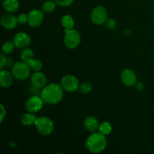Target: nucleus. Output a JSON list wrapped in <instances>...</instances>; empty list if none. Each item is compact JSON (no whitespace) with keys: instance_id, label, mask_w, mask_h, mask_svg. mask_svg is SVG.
Masks as SVG:
<instances>
[{"instance_id":"nucleus-1","label":"nucleus","mask_w":154,"mask_h":154,"mask_svg":"<svg viewBox=\"0 0 154 154\" xmlns=\"http://www.w3.org/2000/svg\"><path fill=\"white\" fill-rule=\"evenodd\" d=\"M63 90H64L61 85L52 83L43 87L41 92V97L46 103L55 105L63 99Z\"/></svg>"},{"instance_id":"nucleus-2","label":"nucleus","mask_w":154,"mask_h":154,"mask_svg":"<svg viewBox=\"0 0 154 154\" xmlns=\"http://www.w3.org/2000/svg\"><path fill=\"white\" fill-rule=\"evenodd\" d=\"M107 139L105 135L101 132H93L86 141V147L89 151L98 153L103 151L107 147Z\"/></svg>"},{"instance_id":"nucleus-3","label":"nucleus","mask_w":154,"mask_h":154,"mask_svg":"<svg viewBox=\"0 0 154 154\" xmlns=\"http://www.w3.org/2000/svg\"><path fill=\"white\" fill-rule=\"evenodd\" d=\"M36 129L39 134L42 136H48L51 135L54 131V125L52 120L48 117H37L35 123Z\"/></svg>"},{"instance_id":"nucleus-4","label":"nucleus","mask_w":154,"mask_h":154,"mask_svg":"<svg viewBox=\"0 0 154 154\" xmlns=\"http://www.w3.org/2000/svg\"><path fill=\"white\" fill-rule=\"evenodd\" d=\"M31 69L28 63L24 61H21L13 65L11 72L16 79L23 81L30 76Z\"/></svg>"},{"instance_id":"nucleus-5","label":"nucleus","mask_w":154,"mask_h":154,"mask_svg":"<svg viewBox=\"0 0 154 154\" xmlns=\"http://www.w3.org/2000/svg\"><path fill=\"white\" fill-rule=\"evenodd\" d=\"M81 38L79 32L76 30L68 29L65 30L64 44L69 49H75L81 43Z\"/></svg>"},{"instance_id":"nucleus-6","label":"nucleus","mask_w":154,"mask_h":154,"mask_svg":"<svg viewBox=\"0 0 154 154\" xmlns=\"http://www.w3.org/2000/svg\"><path fill=\"white\" fill-rule=\"evenodd\" d=\"M60 85L62 86L64 90L69 93H72L78 90L79 88V81L74 75H66L63 77L61 79Z\"/></svg>"},{"instance_id":"nucleus-7","label":"nucleus","mask_w":154,"mask_h":154,"mask_svg":"<svg viewBox=\"0 0 154 154\" xmlns=\"http://www.w3.org/2000/svg\"><path fill=\"white\" fill-rule=\"evenodd\" d=\"M44 100L42 98L38 95H33L27 99L26 102V108L29 112L35 113L40 111L43 107Z\"/></svg>"},{"instance_id":"nucleus-8","label":"nucleus","mask_w":154,"mask_h":154,"mask_svg":"<svg viewBox=\"0 0 154 154\" xmlns=\"http://www.w3.org/2000/svg\"><path fill=\"white\" fill-rule=\"evenodd\" d=\"M91 19L95 24L102 25L106 23L108 20L107 11L102 6H97L94 8L91 12Z\"/></svg>"},{"instance_id":"nucleus-9","label":"nucleus","mask_w":154,"mask_h":154,"mask_svg":"<svg viewBox=\"0 0 154 154\" xmlns=\"http://www.w3.org/2000/svg\"><path fill=\"white\" fill-rule=\"evenodd\" d=\"M44 14L42 11L34 9L28 14V24L32 27H38L42 23Z\"/></svg>"},{"instance_id":"nucleus-10","label":"nucleus","mask_w":154,"mask_h":154,"mask_svg":"<svg viewBox=\"0 0 154 154\" xmlns=\"http://www.w3.org/2000/svg\"><path fill=\"white\" fill-rule=\"evenodd\" d=\"M13 42L16 48H26L31 43V38L26 32H18L14 37Z\"/></svg>"},{"instance_id":"nucleus-11","label":"nucleus","mask_w":154,"mask_h":154,"mask_svg":"<svg viewBox=\"0 0 154 154\" xmlns=\"http://www.w3.org/2000/svg\"><path fill=\"white\" fill-rule=\"evenodd\" d=\"M120 78L123 84L128 87L135 85L137 83V77L135 72L129 69H126L123 70L120 75Z\"/></svg>"},{"instance_id":"nucleus-12","label":"nucleus","mask_w":154,"mask_h":154,"mask_svg":"<svg viewBox=\"0 0 154 154\" xmlns=\"http://www.w3.org/2000/svg\"><path fill=\"white\" fill-rule=\"evenodd\" d=\"M32 84L38 88H43L46 86L48 79L46 75L44 73L39 72H35L31 77Z\"/></svg>"},{"instance_id":"nucleus-13","label":"nucleus","mask_w":154,"mask_h":154,"mask_svg":"<svg viewBox=\"0 0 154 154\" xmlns=\"http://www.w3.org/2000/svg\"><path fill=\"white\" fill-rule=\"evenodd\" d=\"M2 26L7 29H13L17 25V18L12 14H4L0 19Z\"/></svg>"},{"instance_id":"nucleus-14","label":"nucleus","mask_w":154,"mask_h":154,"mask_svg":"<svg viewBox=\"0 0 154 154\" xmlns=\"http://www.w3.org/2000/svg\"><path fill=\"white\" fill-rule=\"evenodd\" d=\"M14 75L12 72L7 70H2L0 72V84L4 88L11 87L13 84Z\"/></svg>"},{"instance_id":"nucleus-15","label":"nucleus","mask_w":154,"mask_h":154,"mask_svg":"<svg viewBox=\"0 0 154 154\" xmlns=\"http://www.w3.org/2000/svg\"><path fill=\"white\" fill-rule=\"evenodd\" d=\"M99 123L97 119L93 116H90L86 118L84 120V126L88 131L91 132H95L99 130Z\"/></svg>"},{"instance_id":"nucleus-16","label":"nucleus","mask_w":154,"mask_h":154,"mask_svg":"<svg viewBox=\"0 0 154 154\" xmlns=\"http://www.w3.org/2000/svg\"><path fill=\"white\" fill-rule=\"evenodd\" d=\"M2 5L5 10L9 13L16 12L20 7L18 0H4Z\"/></svg>"},{"instance_id":"nucleus-17","label":"nucleus","mask_w":154,"mask_h":154,"mask_svg":"<svg viewBox=\"0 0 154 154\" xmlns=\"http://www.w3.org/2000/svg\"><path fill=\"white\" fill-rule=\"evenodd\" d=\"M36 120H37V117L35 115L34 113L29 112L26 113V114H24L21 117L20 121L22 125L25 126H29L32 124H35Z\"/></svg>"},{"instance_id":"nucleus-18","label":"nucleus","mask_w":154,"mask_h":154,"mask_svg":"<svg viewBox=\"0 0 154 154\" xmlns=\"http://www.w3.org/2000/svg\"><path fill=\"white\" fill-rule=\"evenodd\" d=\"M61 23L65 28V30L72 29L74 28V26H75V20H74V18L71 15H64L62 17Z\"/></svg>"},{"instance_id":"nucleus-19","label":"nucleus","mask_w":154,"mask_h":154,"mask_svg":"<svg viewBox=\"0 0 154 154\" xmlns=\"http://www.w3.org/2000/svg\"><path fill=\"white\" fill-rule=\"evenodd\" d=\"M34 57H35V54H34V52L32 51V50L28 48H24L20 54L21 60H22V61L26 62V63L28 62L29 60L34 59Z\"/></svg>"},{"instance_id":"nucleus-20","label":"nucleus","mask_w":154,"mask_h":154,"mask_svg":"<svg viewBox=\"0 0 154 154\" xmlns=\"http://www.w3.org/2000/svg\"><path fill=\"white\" fill-rule=\"evenodd\" d=\"M29 64V66H30L34 72H39L41 69L43 67V64H42V62L40 60H37V59H32V60H29L28 62H26Z\"/></svg>"},{"instance_id":"nucleus-21","label":"nucleus","mask_w":154,"mask_h":154,"mask_svg":"<svg viewBox=\"0 0 154 154\" xmlns=\"http://www.w3.org/2000/svg\"><path fill=\"white\" fill-rule=\"evenodd\" d=\"M112 131V126L108 122H103L99 125V132L105 135H109Z\"/></svg>"},{"instance_id":"nucleus-22","label":"nucleus","mask_w":154,"mask_h":154,"mask_svg":"<svg viewBox=\"0 0 154 154\" xmlns=\"http://www.w3.org/2000/svg\"><path fill=\"white\" fill-rule=\"evenodd\" d=\"M56 4L57 3L55 2L46 1L42 5V11L46 13H51L55 10Z\"/></svg>"},{"instance_id":"nucleus-23","label":"nucleus","mask_w":154,"mask_h":154,"mask_svg":"<svg viewBox=\"0 0 154 154\" xmlns=\"http://www.w3.org/2000/svg\"><path fill=\"white\" fill-rule=\"evenodd\" d=\"M15 45L13 42H6L2 45V51L5 54H9L14 51L15 48Z\"/></svg>"},{"instance_id":"nucleus-24","label":"nucleus","mask_w":154,"mask_h":154,"mask_svg":"<svg viewBox=\"0 0 154 154\" xmlns=\"http://www.w3.org/2000/svg\"><path fill=\"white\" fill-rule=\"evenodd\" d=\"M80 91L84 94H87L92 90V86L90 83L84 82L79 87Z\"/></svg>"},{"instance_id":"nucleus-25","label":"nucleus","mask_w":154,"mask_h":154,"mask_svg":"<svg viewBox=\"0 0 154 154\" xmlns=\"http://www.w3.org/2000/svg\"><path fill=\"white\" fill-rule=\"evenodd\" d=\"M17 18L18 23L25 24L26 23H28V14H20Z\"/></svg>"},{"instance_id":"nucleus-26","label":"nucleus","mask_w":154,"mask_h":154,"mask_svg":"<svg viewBox=\"0 0 154 154\" xmlns=\"http://www.w3.org/2000/svg\"><path fill=\"white\" fill-rule=\"evenodd\" d=\"M75 0H54L57 5L60 6H63V7H66V6H69L73 3Z\"/></svg>"},{"instance_id":"nucleus-27","label":"nucleus","mask_w":154,"mask_h":154,"mask_svg":"<svg viewBox=\"0 0 154 154\" xmlns=\"http://www.w3.org/2000/svg\"><path fill=\"white\" fill-rule=\"evenodd\" d=\"M105 23H106L107 27L108 29H114L116 26V21L114 19H111H111L107 20Z\"/></svg>"},{"instance_id":"nucleus-28","label":"nucleus","mask_w":154,"mask_h":154,"mask_svg":"<svg viewBox=\"0 0 154 154\" xmlns=\"http://www.w3.org/2000/svg\"><path fill=\"white\" fill-rule=\"evenodd\" d=\"M8 60L5 57L3 54H1V61H0V68L2 69L4 68V66H5L7 65Z\"/></svg>"},{"instance_id":"nucleus-29","label":"nucleus","mask_w":154,"mask_h":154,"mask_svg":"<svg viewBox=\"0 0 154 154\" xmlns=\"http://www.w3.org/2000/svg\"><path fill=\"white\" fill-rule=\"evenodd\" d=\"M0 107H1V117H0V123H2L3 120H4L5 117L6 111H5V107L3 106V105H0Z\"/></svg>"},{"instance_id":"nucleus-30","label":"nucleus","mask_w":154,"mask_h":154,"mask_svg":"<svg viewBox=\"0 0 154 154\" xmlns=\"http://www.w3.org/2000/svg\"><path fill=\"white\" fill-rule=\"evenodd\" d=\"M135 85H136V88L139 89V90H143V88H144V85H143L142 83H138V84L136 83Z\"/></svg>"}]
</instances>
